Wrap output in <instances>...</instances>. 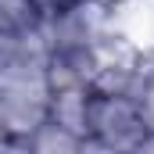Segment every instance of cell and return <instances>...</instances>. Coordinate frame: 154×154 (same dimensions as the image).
Instances as JSON below:
<instances>
[{"label":"cell","mask_w":154,"mask_h":154,"mask_svg":"<svg viewBox=\"0 0 154 154\" xmlns=\"http://www.w3.org/2000/svg\"><path fill=\"white\" fill-rule=\"evenodd\" d=\"M147 122L140 115L133 97H115V93H93L90 104V122H86V140H97L104 147L129 154L143 136H147Z\"/></svg>","instance_id":"obj_2"},{"label":"cell","mask_w":154,"mask_h":154,"mask_svg":"<svg viewBox=\"0 0 154 154\" xmlns=\"http://www.w3.org/2000/svg\"><path fill=\"white\" fill-rule=\"evenodd\" d=\"M97 72V50L86 47H50L47 50V86L68 90V86H90Z\"/></svg>","instance_id":"obj_3"},{"label":"cell","mask_w":154,"mask_h":154,"mask_svg":"<svg viewBox=\"0 0 154 154\" xmlns=\"http://www.w3.org/2000/svg\"><path fill=\"white\" fill-rule=\"evenodd\" d=\"M133 100H136L140 115L147 122V129L154 133V50H143L140 54V79H136Z\"/></svg>","instance_id":"obj_8"},{"label":"cell","mask_w":154,"mask_h":154,"mask_svg":"<svg viewBox=\"0 0 154 154\" xmlns=\"http://www.w3.org/2000/svg\"><path fill=\"white\" fill-rule=\"evenodd\" d=\"M79 154H122V151H115V147H104V143H97V140H86Z\"/></svg>","instance_id":"obj_9"},{"label":"cell","mask_w":154,"mask_h":154,"mask_svg":"<svg viewBox=\"0 0 154 154\" xmlns=\"http://www.w3.org/2000/svg\"><path fill=\"white\" fill-rule=\"evenodd\" d=\"M39 32L47 39V50L50 47L100 50L118 36V7H111L108 0H72L54 14H43Z\"/></svg>","instance_id":"obj_1"},{"label":"cell","mask_w":154,"mask_h":154,"mask_svg":"<svg viewBox=\"0 0 154 154\" xmlns=\"http://www.w3.org/2000/svg\"><path fill=\"white\" fill-rule=\"evenodd\" d=\"M129 154H154V133H147V136H143V140H140Z\"/></svg>","instance_id":"obj_11"},{"label":"cell","mask_w":154,"mask_h":154,"mask_svg":"<svg viewBox=\"0 0 154 154\" xmlns=\"http://www.w3.org/2000/svg\"><path fill=\"white\" fill-rule=\"evenodd\" d=\"M39 47H47V39H43L39 29H36V32H25V36L0 29V79L7 75L25 54H32V50H39Z\"/></svg>","instance_id":"obj_7"},{"label":"cell","mask_w":154,"mask_h":154,"mask_svg":"<svg viewBox=\"0 0 154 154\" xmlns=\"http://www.w3.org/2000/svg\"><path fill=\"white\" fill-rule=\"evenodd\" d=\"M108 4H111V7H125L129 0H108Z\"/></svg>","instance_id":"obj_13"},{"label":"cell","mask_w":154,"mask_h":154,"mask_svg":"<svg viewBox=\"0 0 154 154\" xmlns=\"http://www.w3.org/2000/svg\"><path fill=\"white\" fill-rule=\"evenodd\" d=\"M90 104L93 90L90 86H68V90H50V122L65 125L86 140V122H90Z\"/></svg>","instance_id":"obj_4"},{"label":"cell","mask_w":154,"mask_h":154,"mask_svg":"<svg viewBox=\"0 0 154 154\" xmlns=\"http://www.w3.org/2000/svg\"><path fill=\"white\" fill-rule=\"evenodd\" d=\"M82 136L72 133V129H65V125H57V122H43L36 133L25 140V154H79L82 151Z\"/></svg>","instance_id":"obj_5"},{"label":"cell","mask_w":154,"mask_h":154,"mask_svg":"<svg viewBox=\"0 0 154 154\" xmlns=\"http://www.w3.org/2000/svg\"><path fill=\"white\" fill-rule=\"evenodd\" d=\"M43 25V11L36 0H0V29L7 32H36Z\"/></svg>","instance_id":"obj_6"},{"label":"cell","mask_w":154,"mask_h":154,"mask_svg":"<svg viewBox=\"0 0 154 154\" xmlns=\"http://www.w3.org/2000/svg\"><path fill=\"white\" fill-rule=\"evenodd\" d=\"M36 4H39V11H43V14H54V11H61V7H68L72 0H36Z\"/></svg>","instance_id":"obj_10"},{"label":"cell","mask_w":154,"mask_h":154,"mask_svg":"<svg viewBox=\"0 0 154 154\" xmlns=\"http://www.w3.org/2000/svg\"><path fill=\"white\" fill-rule=\"evenodd\" d=\"M0 154H25V147L14 143V140H4V136H0Z\"/></svg>","instance_id":"obj_12"}]
</instances>
